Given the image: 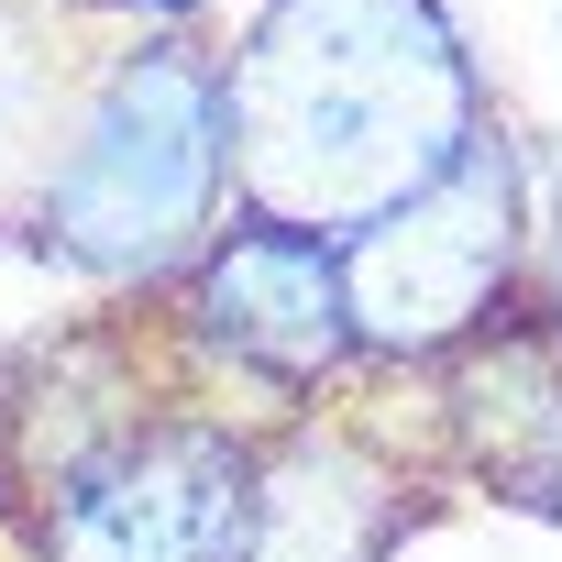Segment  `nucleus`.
Listing matches in <instances>:
<instances>
[{
	"instance_id": "1",
	"label": "nucleus",
	"mask_w": 562,
	"mask_h": 562,
	"mask_svg": "<svg viewBox=\"0 0 562 562\" xmlns=\"http://www.w3.org/2000/svg\"><path fill=\"white\" fill-rule=\"evenodd\" d=\"M232 199L321 243L375 232L496 122L485 67L441 0H254L221 56Z\"/></svg>"
},
{
	"instance_id": "2",
	"label": "nucleus",
	"mask_w": 562,
	"mask_h": 562,
	"mask_svg": "<svg viewBox=\"0 0 562 562\" xmlns=\"http://www.w3.org/2000/svg\"><path fill=\"white\" fill-rule=\"evenodd\" d=\"M243 221L232 199V100L199 34H133L89 67L67 144L34 188V232L111 276V288H177V276Z\"/></svg>"
},
{
	"instance_id": "3",
	"label": "nucleus",
	"mask_w": 562,
	"mask_h": 562,
	"mask_svg": "<svg viewBox=\"0 0 562 562\" xmlns=\"http://www.w3.org/2000/svg\"><path fill=\"white\" fill-rule=\"evenodd\" d=\"M529 243H540V166L507 122L463 144L419 199H397L375 232L342 243L353 342L375 375H430L463 342H485L529 299Z\"/></svg>"
},
{
	"instance_id": "4",
	"label": "nucleus",
	"mask_w": 562,
	"mask_h": 562,
	"mask_svg": "<svg viewBox=\"0 0 562 562\" xmlns=\"http://www.w3.org/2000/svg\"><path fill=\"white\" fill-rule=\"evenodd\" d=\"M254 474L265 441L221 408H155L56 474L23 529L45 562H243L254 551Z\"/></svg>"
},
{
	"instance_id": "5",
	"label": "nucleus",
	"mask_w": 562,
	"mask_h": 562,
	"mask_svg": "<svg viewBox=\"0 0 562 562\" xmlns=\"http://www.w3.org/2000/svg\"><path fill=\"white\" fill-rule=\"evenodd\" d=\"M210 375H243L265 397H310L364 364L353 342V288H342V243L288 232V221H232L188 276H177V321H166Z\"/></svg>"
},
{
	"instance_id": "6",
	"label": "nucleus",
	"mask_w": 562,
	"mask_h": 562,
	"mask_svg": "<svg viewBox=\"0 0 562 562\" xmlns=\"http://www.w3.org/2000/svg\"><path fill=\"white\" fill-rule=\"evenodd\" d=\"M419 518L408 463L353 430V419H276L265 430V474H254V551L243 562H386L397 529Z\"/></svg>"
},
{
	"instance_id": "7",
	"label": "nucleus",
	"mask_w": 562,
	"mask_h": 562,
	"mask_svg": "<svg viewBox=\"0 0 562 562\" xmlns=\"http://www.w3.org/2000/svg\"><path fill=\"white\" fill-rule=\"evenodd\" d=\"M78 89H89V67H67L56 12L45 0H0V199L34 210V188H45V166L67 144Z\"/></svg>"
},
{
	"instance_id": "8",
	"label": "nucleus",
	"mask_w": 562,
	"mask_h": 562,
	"mask_svg": "<svg viewBox=\"0 0 562 562\" xmlns=\"http://www.w3.org/2000/svg\"><path fill=\"white\" fill-rule=\"evenodd\" d=\"M529 321L562 342V188H540V243H529Z\"/></svg>"
},
{
	"instance_id": "9",
	"label": "nucleus",
	"mask_w": 562,
	"mask_h": 562,
	"mask_svg": "<svg viewBox=\"0 0 562 562\" xmlns=\"http://www.w3.org/2000/svg\"><path fill=\"white\" fill-rule=\"evenodd\" d=\"M111 12H122L133 34H199V12H210V0H111Z\"/></svg>"
},
{
	"instance_id": "10",
	"label": "nucleus",
	"mask_w": 562,
	"mask_h": 562,
	"mask_svg": "<svg viewBox=\"0 0 562 562\" xmlns=\"http://www.w3.org/2000/svg\"><path fill=\"white\" fill-rule=\"evenodd\" d=\"M529 507H540V518H551V529H562V452H551V463H540V485H529Z\"/></svg>"
},
{
	"instance_id": "11",
	"label": "nucleus",
	"mask_w": 562,
	"mask_h": 562,
	"mask_svg": "<svg viewBox=\"0 0 562 562\" xmlns=\"http://www.w3.org/2000/svg\"><path fill=\"white\" fill-rule=\"evenodd\" d=\"M45 12H111V0H45Z\"/></svg>"
}]
</instances>
